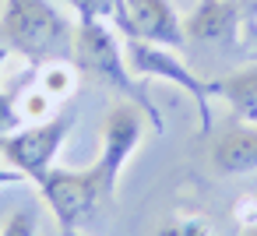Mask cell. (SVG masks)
<instances>
[{
  "label": "cell",
  "instance_id": "5b68a950",
  "mask_svg": "<svg viewBox=\"0 0 257 236\" xmlns=\"http://www.w3.org/2000/svg\"><path fill=\"white\" fill-rule=\"evenodd\" d=\"M71 127H74V120L60 109V113L50 116V120L18 127L4 145H0V155H4V162H8L15 173H22L25 180L43 183V176L53 169V159H57L64 138L71 134Z\"/></svg>",
  "mask_w": 257,
  "mask_h": 236
},
{
  "label": "cell",
  "instance_id": "277c9868",
  "mask_svg": "<svg viewBox=\"0 0 257 236\" xmlns=\"http://www.w3.org/2000/svg\"><path fill=\"white\" fill-rule=\"evenodd\" d=\"M123 53H127V64L131 71L141 78V81H166L180 92H187L197 106V120H201V131L211 127V109H208V95L211 92V81L197 78L187 60L180 57V50H169V46H155V43H138V39H123Z\"/></svg>",
  "mask_w": 257,
  "mask_h": 236
},
{
  "label": "cell",
  "instance_id": "4fadbf2b",
  "mask_svg": "<svg viewBox=\"0 0 257 236\" xmlns=\"http://www.w3.org/2000/svg\"><path fill=\"white\" fill-rule=\"evenodd\" d=\"M67 4L81 15V22H102V25H113L120 11V0H67Z\"/></svg>",
  "mask_w": 257,
  "mask_h": 236
},
{
  "label": "cell",
  "instance_id": "9a60e30c",
  "mask_svg": "<svg viewBox=\"0 0 257 236\" xmlns=\"http://www.w3.org/2000/svg\"><path fill=\"white\" fill-rule=\"evenodd\" d=\"M0 236H39L36 211H32V208H15V211L4 218V229H0Z\"/></svg>",
  "mask_w": 257,
  "mask_h": 236
},
{
  "label": "cell",
  "instance_id": "d6986e66",
  "mask_svg": "<svg viewBox=\"0 0 257 236\" xmlns=\"http://www.w3.org/2000/svg\"><path fill=\"white\" fill-rule=\"evenodd\" d=\"M60 236H81L78 229H60Z\"/></svg>",
  "mask_w": 257,
  "mask_h": 236
},
{
  "label": "cell",
  "instance_id": "ba28073f",
  "mask_svg": "<svg viewBox=\"0 0 257 236\" xmlns=\"http://www.w3.org/2000/svg\"><path fill=\"white\" fill-rule=\"evenodd\" d=\"M243 8L236 0H201L194 18L187 22V36L201 39V43H218V39H232L243 25Z\"/></svg>",
  "mask_w": 257,
  "mask_h": 236
},
{
  "label": "cell",
  "instance_id": "8992f818",
  "mask_svg": "<svg viewBox=\"0 0 257 236\" xmlns=\"http://www.w3.org/2000/svg\"><path fill=\"white\" fill-rule=\"evenodd\" d=\"M113 29H120L123 39L155 43L169 50H180L187 43V25L173 0H120Z\"/></svg>",
  "mask_w": 257,
  "mask_h": 236
},
{
  "label": "cell",
  "instance_id": "7c38bea8",
  "mask_svg": "<svg viewBox=\"0 0 257 236\" xmlns=\"http://www.w3.org/2000/svg\"><path fill=\"white\" fill-rule=\"evenodd\" d=\"M22 124V113H18V102H15V85H4L0 81V145H4Z\"/></svg>",
  "mask_w": 257,
  "mask_h": 236
},
{
  "label": "cell",
  "instance_id": "7a4b0ae2",
  "mask_svg": "<svg viewBox=\"0 0 257 236\" xmlns=\"http://www.w3.org/2000/svg\"><path fill=\"white\" fill-rule=\"evenodd\" d=\"M74 29L67 15L50 0H4L0 4V39L4 46L29 60H71L74 57Z\"/></svg>",
  "mask_w": 257,
  "mask_h": 236
},
{
  "label": "cell",
  "instance_id": "6da1fadb",
  "mask_svg": "<svg viewBox=\"0 0 257 236\" xmlns=\"http://www.w3.org/2000/svg\"><path fill=\"white\" fill-rule=\"evenodd\" d=\"M145 113L134 102H116L109 106L106 120H102V138H99V155L92 159L88 169H50L43 176L39 194L50 204V211L57 215L60 229H78L85 225L99 208H106L116 197V183H120V169L127 166V159L138 152L141 145V127H145Z\"/></svg>",
  "mask_w": 257,
  "mask_h": 236
},
{
  "label": "cell",
  "instance_id": "9c48e42d",
  "mask_svg": "<svg viewBox=\"0 0 257 236\" xmlns=\"http://www.w3.org/2000/svg\"><path fill=\"white\" fill-rule=\"evenodd\" d=\"M211 92L225 99V106L239 124H257V64L211 81Z\"/></svg>",
  "mask_w": 257,
  "mask_h": 236
},
{
  "label": "cell",
  "instance_id": "52a82bcc",
  "mask_svg": "<svg viewBox=\"0 0 257 236\" xmlns=\"http://www.w3.org/2000/svg\"><path fill=\"white\" fill-rule=\"evenodd\" d=\"M208 162L218 176H250L257 173V124H232L222 131L208 152Z\"/></svg>",
  "mask_w": 257,
  "mask_h": 236
},
{
  "label": "cell",
  "instance_id": "30bf717a",
  "mask_svg": "<svg viewBox=\"0 0 257 236\" xmlns=\"http://www.w3.org/2000/svg\"><path fill=\"white\" fill-rule=\"evenodd\" d=\"M32 81L60 106V102H67V99L78 92L81 71L74 67V60H46V64H36Z\"/></svg>",
  "mask_w": 257,
  "mask_h": 236
},
{
  "label": "cell",
  "instance_id": "5bb4252c",
  "mask_svg": "<svg viewBox=\"0 0 257 236\" xmlns=\"http://www.w3.org/2000/svg\"><path fill=\"white\" fill-rule=\"evenodd\" d=\"M232 225H236V236H257V190L243 194L232 204Z\"/></svg>",
  "mask_w": 257,
  "mask_h": 236
},
{
  "label": "cell",
  "instance_id": "8fae6325",
  "mask_svg": "<svg viewBox=\"0 0 257 236\" xmlns=\"http://www.w3.org/2000/svg\"><path fill=\"white\" fill-rule=\"evenodd\" d=\"M159 236H211V222L201 211H173L159 225Z\"/></svg>",
  "mask_w": 257,
  "mask_h": 236
},
{
  "label": "cell",
  "instance_id": "3957f363",
  "mask_svg": "<svg viewBox=\"0 0 257 236\" xmlns=\"http://www.w3.org/2000/svg\"><path fill=\"white\" fill-rule=\"evenodd\" d=\"M74 67L81 71V78H92L106 88H116L123 102H134L148 120L152 127L162 134L166 124L155 109V102L148 99L141 78L131 71L127 64V53H123V43L113 36V25H102V22H78L74 29Z\"/></svg>",
  "mask_w": 257,
  "mask_h": 236
},
{
  "label": "cell",
  "instance_id": "ffe728a7",
  "mask_svg": "<svg viewBox=\"0 0 257 236\" xmlns=\"http://www.w3.org/2000/svg\"><path fill=\"white\" fill-rule=\"evenodd\" d=\"M0 4H4V0H0Z\"/></svg>",
  "mask_w": 257,
  "mask_h": 236
},
{
  "label": "cell",
  "instance_id": "ac0fdd59",
  "mask_svg": "<svg viewBox=\"0 0 257 236\" xmlns=\"http://www.w3.org/2000/svg\"><path fill=\"white\" fill-rule=\"evenodd\" d=\"M236 4H239V8L246 11V8H253V4H257V0H236Z\"/></svg>",
  "mask_w": 257,
  "mask_h": 236
},
{
  "label": "cell",
  "instance_id": "2e32d148",
  "mask_svg": "<svg viewBox=\"0 0 257 236\" xmlns=\"http://www.w3.org/2000/svg\"><path fill=\"white\" fill-rule=\"evenodd\" d=\"M11 183H25V176L15 173L11 166H4V169H0V187H11Z\"/></svg>",
  "mask_w": 257,
  "mask_h": 236
},
{
  "label": "cell",
  "instance_id": "e0dca14e",
  "mask_svg": "<svg viewBox=\"0 0 257 236\" xmlns=\"http://www.w3.org/2000/svg\"><path fill=\"white\" fill-rule=\"evenodd\" d=\"M11 57H15V53L4 46V39H0V81H4V74H8V64H11Z\"/></svg>",
  "mask_w": 257,
  "mask_h": 236
}]
</instances>
